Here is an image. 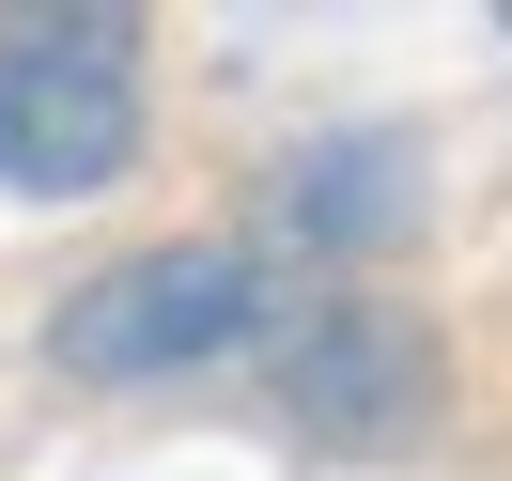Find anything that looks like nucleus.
Returning a JSON list of instances; mask_svg holds the SVG:
<instances>
[{
	"instance_id": "1",
	"label": "nucleus",
	"mask_w": 512,
	"mask_h": 481,
	"mask_svg": "<svg viewBox=\"0 0 512 481\" xmlns=\"http://www.w3.org/2000/svg\"><path fill=\"white\" fill-rule=\"evenodd\" d=\"M264 326H280L264 249H233V233H171V249L94 264V280L47 311V357H63L78 388H187V373L264 357Z\"/></svg>"
},
{
	"instance_id": "2",
	"label": "nucleus",
	"mask_w": 512,
	"mask_h": 481,
	"mask_svg": "<svg viewBox=\"0 0 512 481\" xmlns=\"http://www.w3.org/2000/svg\"><path fill=\"white\" fill-rule=\"evenodd\" d=\"M140 140H156V94H140V16H125V0L0 16V187H16V202L125 187Z\"/></svg>"
},
{
	"instance_id": "3",
	"label": "nucleus",
	"mask_w": 512,
	"mask_h": 481,
	"mask_svg": "<svg viewBox=\"0 0 512 481\" xmlns=\"http://www.w3.org/2000/svg\"><path fill=\"white\" fill-rule=\"evenodd\" d=\"M264 373L311 450H419L450 419V342L404 295H311L295 326H264Z\"/></svg>"
},
{
	"instance_id": "4",
	"label": "nucleus",
	"mask_w": 512,
	"mask_h": 481,
	"mask_svg": "<svg viewBox=\"0 0 512 481\" xmlns=\"http://www.w3.org/2000/svg\"><path fill=\"white\" fill-rule=\"evenodd\" d=\"M280 218L311 233L326 264H357V249H404L419 233V156L388 125H357V140H311V156L280 171Z\"/></svg>"
},
{
	"instance_id": "5",
	"label": "nucleus",
	"mask_w": 512,
	"mask_h": 481,
	"mask_svg": "<svg viewBox=\"0 0 512 481\" xmlns=\"http://www.w3.org/2000/svg\"><path fill=\"white\" fill-rule=\"evenodd\" d=\"M497 32H512V16H497Z\"/></svg>"
}]
</instances>
